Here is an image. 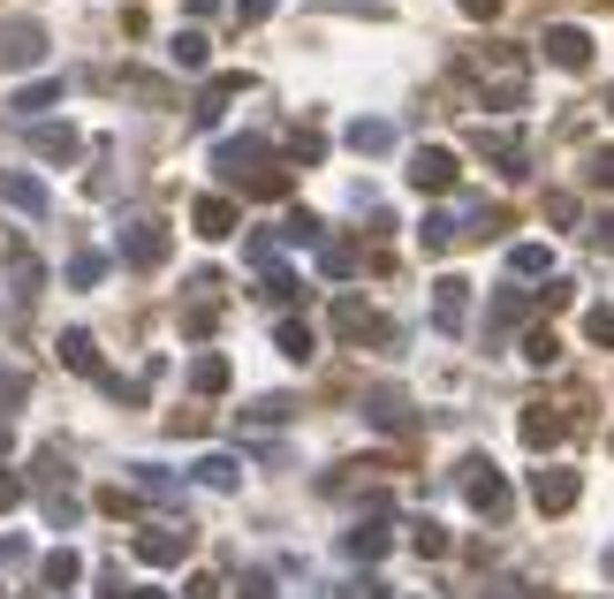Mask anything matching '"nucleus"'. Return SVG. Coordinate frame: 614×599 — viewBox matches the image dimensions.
Wrapping results in <instances>:
<instances>
[{
    "label": "nucleus",
    "instance_id": "nucleus-1",
    "mask_svg": "<svg viewBox=\"0 0 614 599\" xmlns=\"http://www.w3.org/2000/svg\"><path fill=\"white\" fill-rule=\"evenodd\" d=\"M31 61H46V23L8 16V23H0V69H31Z\"/></svg>",
    "mask_w": 614,
    "mask_h": 599
},
{
    "label": "nucleus",
    "instance_id": "nucleus-2",
    "mask_svg": "<svg viewBox=\"0 0 614 599\" xmlns=\"http://www.w3.org/2000/svg\"><path fill=\"white\" fill-rule=\"evenodd\" d=\"M546 61H554V69H584V61H592V31L554 23V31H546Z\"/></svg>",
    "mask_w": 614,
    "mask_h": 599
},
{
    "label": "nucleus",
    "instance_id": "nucleus-3",
    "mask_svg": "<svg viewBox=\"0 0 614 599\" xmlns=\"http://www.w3.org/2000/svg\"><path fill=\"white\" fill-rule=\"evenodd\" d=\"M410 182H417V190H455V152H447V144H425V152L410 160Z\"/></svg>",
    "mask_w": 614,
    "mask_h": 599
},
{
    "label": "nucleus",
    "instance_id": "nucleus-4",
    "mask_svg": "<svg viewBox=\"0 0 614 599\" xmlns=\"http://www.w3.org/2000/svg\"><path fill=\"white\" fill-rule=\"evenodd\" d=\"M122 258H130V266H160V258H168V228H160V220H137L130 236H122Z\"/></svg>",
    "mask_w": 614,
    "mask_h": 599
},
{
    "label": "nucleus",
    "instance_id": "nucleus-5",
    "mask_svg": "<svg viewBox=\"0 0 614 599\" xmlns=\"http://www.w3.org/2000/svg\"><path fill=\"white\" fill-rule=\"evenodd\" d=\"M433 311H440V327H447V335H455V327H463V311H471V281H440Z\"/></svg>",
    "mask_w": 614,
    "mask_h": 599
},
{
    "label": "nucleus",
    "instance_id": "nucleus-6",
    "mask_svg": "<svg viewBox=\"0 0 614 599\" xmlns=\"http://www.w3.org/2000/svg\"><path fill=\"white\" fill-rule=\"evenodd\" d=\"M531 493H538V509H570V501H576V478L570 471H538V478H531Z\"/></svg>",
    "mask_w": 614,
    "mask_h": 599
},
{
    "label": "nucleus",
    "instance_id": "nucleus-7",
    "mask_svg": "<svg viewBox=\"0 0 614 599\" xmlns=\"http://www.w3.org/2000/svg\"><path fill=\"white\" fill-rule=\"evenodd\" d=\"M137 555H144V561H182V555H190V531H144Z\"/></svg>",
    "mask_w": 614,
    "mask_h": 599
},
{
    "label": "nucleus",
    "instance_id": "nucleus-8",
    "mask_svg": "<svg viewBox=\"0 0 614 599\" xmlns=\"http://www.w3.org/2000/svg\"><path fill=\"white\" fill-rule=\"evenodd\" d=\"M334 327H342L350 342H364V335H380V319H372V311H364L356 297H342V303H334Z\"/></svg>",
    "mask_w": 614,
    "mask_h": 599
},
{
    "label": "nucleus",
    "instance_id": "nucleus-9",
    "mask_svg": "<svg viewBox=\"0 0 614 599\" xmlns=\"http://www.w3.org/2000/svg\"><path fill=\"white\" fill-rule=\"evenodd\" d=\"M0 198H8L16 213H46V190L31 182V174H8V182H0Z\"/></svg>",
    "mask_w": 614,
    "mask_h": 599
},
{
    "label": "nucleus",
    "instance_id": "nucleus-10",
    "mask_svg": "<svg viewBox=\"0 0 614 599\" xmlns=\"http://www.w3.org/2000/svg\"><path fill=\"white\" fill-rule=\"evenodd\" d=\"M228 228H235V206H228V198H198V236H228Z\"/></svg>",
    "mask_w": 614,
    "mask_h": 599
},
{
    "label": "nucleus",
    "instance_id": "nucleus-11",
    "mask_svg": "<svg viewBox=\"0 0 614 599\" xmlns=\"http://www.w3.org/2000/svg\"><path fill=\"white\" fill-rule=\"evenodd\" d=\"M31 144H39L46 160H69V152H77V129H69V122H61V129L46 122V129H31Z\"/></svg>",
    "mask_w": 614,
    "mask_h": 599
},
{
    "label": "nucleus",
    "instance_id": "nucleus-12",
    "mask_svg": "<svg viewBox=\"0 0 614 599\" xmlns=\"http://www.w3.org/2000/svg\"><path fill=\"white\" fill-rule=\"evenodd\" d=\"M168 53H175V69H205V53H213V46H205V31H175Z\"/></svg>",
    "mask_w": 614,
    "mask_h": 599
},
{
    "label": "nucleus",
    "instance_id": "nucleus-13",
    "mask_svg": "<svg viewBox=\"0 0 614 599\" xmlns=\"http://www.w3.org/2000/svg\"><path fill=\"white\" fill-rule=\"evenodd\" d=\"M53 99H61V77H39V84L16 91V114H39V107H53Z\"/></svg>",
    "mask_w": 614,
    "mask_h": 599
},
{
    "label": "nucleus",
    "instance_id": "nucleus-14",
    "mask_svg": "<svg viewBox=\"0 0 614 599\" xmlns=\"http://www.w3.org/2000/svg\"><path fill=\"white\" fill-rule=\"evenodd\" d=\"M524 440H531V448H546V440H562V418H554L546 402H538V410H524Z\"/></svg>",
    "mask_w": 614,
    "mask_h": 599
},
{
    "label": "nucleus",
    "instance_id": "nucleus-15",
    "mask_svg": "<svg viewBox=\"0 0 614 599\" xmlns=\"http://www.w3.org/2000/svg\"><path fill=\"white\" fill-rule=\"evenodd\" d=\"M190 387H198V395H220V387H228V357H198V365H190Z\"/></svg>",
    "mask_w": 614,
    "mask_h": 599
},
{
    "label": "nucleus",
    "instance_id": "nucleus-16",
    "mask_svg": "<svg viewBox=\"0 0 614 599\" xmlns=\"http://www.w3.org/2000/svg\"><path fill=\"white\" fill-rule=\"evenodd\" d=\"M350 144H356V152H387L395 129H387V122H350Z\"/></svg>",
    "mask_w": 614,
    "mask_h": 599
},
{
    "label": "nucleus",
    "instance_id": "nucleus-17",
    "mask_svg": "<svg viewBox=\"0 0 614 599\" xmlns=\"http://www.w3.org/2000/svg\"><path fill=\"white\" fill-rule=\"evenodd\" d=\"M61 357H69L77 372H99V349H91V335H61Z\"/></svg>",
    "mask_w": 614,
    "mask_h": 599
},
{
    "label": "nucleus",
    "instance_id": "nucleus-18",
    "mask_svg": "<svg viewBox=\"0 0 614 599\" xmlns=\"http://www.w3.org/2000/svg\"><path fill=\"white\" fill-rule=\"evenodd\" d=\"M281 357H296V365H304V357H311V327L289 319V327H281Z\"/></svg>",
    "mask_w": 614,
    "mask_h": 599
},
{
    "label": "nucleus",
    "instance_id": "nucleus-19",
    "mask_svg": "<svg viewBox=\"0 0 614 599\" xmlns=\"http://www.w3.org/2000/svg\"><path fill=\"white\" fill-rule=\"evenodd\" d=\"M584 335H592V342H600V349H614V303H600V311L584 319Z\"/></svg>",
    "mask_w": 614,
    "mask_h": 599
},
{
    "label": "nucleus",
    "instance_id": "nucleus-20",
    "mask_svg": "<svg viewBox=\"0 0 614 599\" xmlns=\"http://www.w3.org/2000/svg\"><path fill=\"white\" fill-rule=\"evenodd\" d=\"M198 478H205V486H220V493H228V486H235V463H228V456H205V463H198Z\"/></svg>",
    "mask_w": 614,
    "mask_h": 599
},
{
    "label": "nucleus",
    "instance_id": "nucleus-21",
    "mask_svg": "<svg viewBox=\"0 0 614 599\" xmlns=\"http://www.w3.org/2000/svg\"><path fill=\"white\" fill-rule=\"evenodd\" d=\"M509 266H516V273H546V251H538V243H516Z\"/></svg>",
    "mask_w": 614,
    "mask_h": 599
},
{
    "label": "nucleus",
    "instance_id": "nucleus-22",
    "mask_svg": "<svg viewBox=\"0 0 614 599\" xmlns=\"http://www.w3.org/2000/svg\"><path fill=\"white\" fill-rule=\"evenodd\" d=\"M99 273H107V258H77V266H69V281H77V289H91V281H99Z\"/></svg>",
    "mask_w": 614,
    "mask_h": 599
},
{
    "label": "nucleus",
    "instance_id": "nucleus-23",
    "mask_svg": "<svg viewBox=\"0 0 614 599\" xmlns=\"http://www.w3.org/2000/svg\"><path fill=\"white\" fill-rule=\"evenodd\" d=\"M273 16V0H235V23H265Z\"/></svg>",
    "mask_w": 614,
    "mask_h": 599
},
{
    "label": "nucleus",
    "instance_id": "nucleus-24",
    "mask_svg": "<svg viewBox=\"0 0 614 599\" xmlns=\"http://www.w3.org/2000/svg\"><path fill=\"white\" fill-rule=\"evenodd\" d=\"M8 402H23V372H0V410Z\"/></svg>",
    "mask_w": 614,
    "mask_h": 599
},
{
    "label": "nucleus",
    "instance_id": "nucleus-25",
    "mask_svg": "<svg viewBox=\"0 0 614 599\" xmlns=\"http://www.w3.org/2000/svg\"><path fill=\"white\" fill-rule=\"evenodd\" d=\"M455 8H463V16H479V23H493V16H501V0H455Z\"/></svg>",
    "mask_w": 614,
    "mask_h": 599
},
{
    "label": "nucleus",
    "instance_id": "nucleus-26",
    "mask_svg": "<svg viewBox=\"0 0 614 599\" xmlns=\"http://www.w3.org/2000/svg\"><path fill=\"white\" fill-rule=\"evenodd\" d=\"M16 501H23V478H8V471H0V509H16Z\"/></svg>",
    "mask_w": 614,
    "mask_h": 599
},
{
    "label": "nucleus",
    "instance_id": "nucleus-27",
    "mask_svg": "<svg viewBox=\"0 0 614 599\" xmlns=\"http://www.w3.org/2000/svg\"><path fill=\"white\" fill-rule=\"evenodd\" d=\"M592 174H600V182L614 190V152H600V160H592Z\"/></svg>",
    "mask_w": 614,
    "mask_h": 599
},
{
    "label": "nucleus",
    "instance_id": "nucleus-28",
    "mask_svg": "<svg viewBox=\"0 0 614 599\" xmlns=\"http://www.w3.org/2000/svg\"><path fill=\"white\" fill-rule=\"evenodd\" d=\"M600 243H607V251H614V213H607V220H600Z\"/></svg>",
    "mask_w": 614,
    "mask_h": 599
},
{
    "label": "nucleus",
    "instance_id": "nucleus-29",
    "mask_svg": "<svg viewBox=\"0 0 614 599\" xmlns=\"http://www.w3.org/2000/svg\"><path fill=\"white\" fill-rule=\"evenodd\" d=\"M213 8H220V0H190V16H213Z\"/></svg>",
    "mask_w": 614,
    "mask_h": 599
},
{
    "label": "nucleus",
    "instance_id": "nucleus-30",
    "mask_svg": "<svg viewBox=\"0 0 614 599\" xmlns=\"http://www.w3.org/2000/svg\"><path fill=\"white\" fill-rule=\"evenodd\" d=\"M607 114H614V91H607Z\"/></svg>",
    "mask_w": 614,
    "mask_h": 599
}]
</instances>
